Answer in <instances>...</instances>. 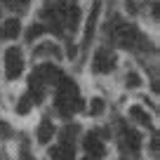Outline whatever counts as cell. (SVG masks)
<instances>
[{"label":"cell","mask_w":160,"mask_h":160,"mask_svg":"<svg viewBox=\"0 0 160 160\" xmlns=\"http://www.w3.org/2000/svg\"><path fill=\"white\" fill-rule=\"evenodd\" d=\"M45 26H42V24H33V26H31V28H28V33H26V40H28V42H33V40L35 38H40V35H42V33H45Z\"/></svg>","instance_id":"11"},{"label":"cell","mask_w":160,"mask_h":160,"mask_svg":"<svg viewBox=\"0 0 160 160\" xmlns=\"http://www.w3.org/2000/svg\"><path fill=\"white\" fill-rule=\"evenodd\" d=\"M130 115H134V118H137V120H139L141 125H148V122H151V118H148V113H146V111H144V108H139V106H132V108H130Z\"/></svg>","instance_id":"10"},{"label":"cell","mask_w":160,"mask_h":160,"mask_svg":"<svg viewBox=\"0 0 160 160\" xmlns=\"http://www.w3.org/2000/svg\"><path fill=\"white\" fill-rule=\"evenodd\" d=\"M17 2H19L21 7H26V5H28V2H31V0H17Z\"/></svg>","instance_id":"15"},{"label":"cell","mask_w":160,"mask_h":160,"mask_svg":"<svg viewBox=\"0 0 160 160\" xmlns=\"http://www.w3.org/2000/svg\"><path fill=\"white\" fill-rule=\"evenodd\" d=\"M85 148L94 160H99L101 155H104V144H101V139L97 134H87L85 137Z\"/></svg>","instance_id":"5"},{"label":"cell","mask_w":160,"mask_h":160,"mask_svg":"<svg viewBox=\"0 0 160 160\" xmlns=\"http://www.w3.org/2000/svg\"><path fill=\"white\" fill-rule=\"evenodd\" d=\"M59 90H57V111L61 115H73L75 111L82 108V101H80V94H78V87L71 82L68 78H59Z\"/></svg>","instance_id":"1"},{"label":"cell","mask_w":160,"mask_h":160,"mask_svg":"<svg viewBox=\"0 0 160 160\" xmlns=\"http://www.w3.org/2000/svg\"><path fill=\"white\" fill-rule=\"evenodd\" d=\"M141 85V78L137 73H127V87H139Z\"/></svg>","instance_id":"14"},{"label":"cell","mask_w":160,"mask_h":160,"mask_svg":"<svg viewBox=\"0 0 160 160\" xmlns=\"http://www.w3.org/2000/svg\"><path fill=\"white\" fill-rule=\"evenodd\" d=\"M64 24H66V28H71V31L80 28V7L78 5H71L68 10H64Z\"/></svg>","instance_id":"7"},{"label":"cell","mask_w":160,"mask_h":160,"mask_svg":"<svg viewBox=\"0 0 160 160\" xmlns=\"http://www.w3.org/2000/svg\"><path fill=\"white\" fill-rule=\"evenodd\" d=\"M50 158L52 160H75L73 158V144L61 141V146H54V148L50 151Z\"/></svg>","instance_id":"6"},{"label":"cell","mask_w":160,"mask_h":160,"mask_svg":"<svg viewBox=\"0 0 160 160\" xmlns=\"http://www.w3.org/2000/svg\"><path fill=\"white\" fill-rule=\"evenodd\" d=\"M125 141H127V146L132 148V153H139V148H141V139H139V134H137V132L125 130Z\"/></svg>","instance_id":"9"},{"label":"cell","mask_w":160,"mask_h":160,"mask_svg":"<svg viewBox=\"0 0 160 160\" xmlns=\"http://www.w3.org/2000/svg\"><path fill=\"white\" fill-rule=\"evenodd\" d=\"M35 137H38V141H40V144H47V141H50L52 137H54V125H52L50 120L45 118L42 122H40V127H38V134H35Z\"/></svg>","instance_id":"8"},{"label":"cell","mask_w":160,"mask_h":160,"mask_svg":"<svg viewBox=\"0 0 160 160\" xmlns=\"http://www.w3.org/2000/svg\"><path fill=\"white\" fill-rule=\"evenodd\" d=\"M113 66H115V57L111 54L108 50H104V47L97 50L94 59H92V71H94V73H111Z\"/></svg>","instance_id":"3"},{"label":"cell","mask_w":160,"mask_h":160,"mask_svg":"<svg viewBox=\"0 0 160 160\" xmlns=\"http://www.w3.org/2000/svg\"><path fill=\"white\" fill-rule=\"evenodd\" d=\"M31 104H33V97L24 94V97H21V101L17 104V113H21V115L28 113V111H31Z\"/></svg>","instance_id":"12"},{"label":"cell","mask_w":160,"mask_h":160,"mask_svg":"<svg viewBox=\"0 0 160 160\" xmlns=\"http://www.w3.org/2000/svg\"><path fill=\"white\" fill-rule=\"evenodd\" d=\"M21 35V21L17 17H10V19L2 21V38L7 40H17Z\"/></svg>","instance_id":"4"},{"label":"cell","mask_w":160,"mask_h":160,"mask_svg":"<svg viewBox=\"0 0 160 160\" xmlns=\"http://www.w3.org/2000/svg\"><path fill=\"white\" fill-rule=\"evenodd\" d=\"M90 113H92V115H101V113H104V101H101V99H92Z\"/></svg>","instance_id":"13"},{"label":"cell","mask_w":160,"mask_h":160,"mask_svg":"<svg viewBox=\"0 0 160 160\" xmlns=\"http://www.w3.org/2000/svg\"><path fill=\"white\" fill-rule=\"evenodd\" d=\"M24 73V54L19 47H7L5 50V75L7 80H17Z\"/></svg>","instance_id":"2"}]
</instances>
